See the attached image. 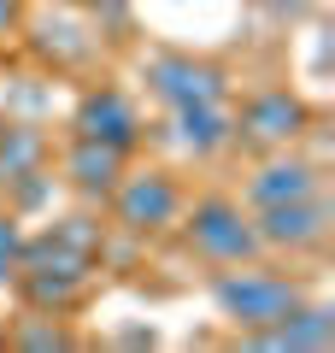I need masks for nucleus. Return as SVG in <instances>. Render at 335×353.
<instances>
[{
  "label": "nucleus",
  "mask_w": 335,
  "mask_h": 353,
  "mask_svg": "<svg viewBox=\"0 0 335 353\" xmlns=\"http://www.w3.org/2000/svg\"><path fill=\"white\" fill-rule=\"evenodd\" d=\"M94 259H100L94 236H88V230H77V218H71V224H59L48 241H36V248L18 253L24 294L41 306V312H48V306L59 312V306H71L77 294L88 289V277H94Z\"/></svg>",
  "instance_id": "1"
},
{
  "label": "nucleus",
  "mask_w": 335,
  "mask_h": 353,
  "mask_svg": "<svg viewBox=\"0 0 335 353\" xmlns=\"http://www.w3.org/2000/svg\"><path fill=\"white\" fill-rule=\"evenodd\" d=\"M212 294H218L223 318L236 330H271L283 324L288 312H300L306 306V294H300L294 277H283V271H259V265H247V271H223L218 283H212Z\"/></svg>",
  "instance_id": "2"
},
{
  "label": "nucleus",
  "mask_w": 335,
  "mask_h": 353,
  "mask_svg": "<svg viewBox=\"0 0 335 353\" xmlns=\"http://www.w3.org/2000/svg\"><path fill=\"white\" fill-rule=\"evenodd\" d=\"M188 241L194 253H206L212 265H247L259 253V236H253V218H241L236 201H200L188 212Z\"/></svg>",
  "instance_id": "3"
},
{
  "label": "nucleus",
  "mask_w": 335,
  "mask_h": 353,
  "mask_svg": "<svg viewBox=\"0 0 335 353\" xmlns=\"http://www.w3.org/2000/svg\"><path fill=\"white\" fill-rule=\"evenodd\" d=\"M112 206H118V224L148 236V230H165L183 206L176 183L165 171H136V176H118V189H112Z\"/></svg>",
  "instance_id": "4"
},
{
  "label": "nucleus",
  "mask_w": 335,
  "mask_h": 353,
  "mask_svg": "<svg viewBox=\"0 0 335 353\" xmlns=\"http://www.w3.org/2000/svg\"><path fill=\"white\" fill-rule=\"evenodd\" d=\"M300 130H306V106H300L288 88H265V94H253V101L241 106V118H236V136L253 141V148H288Z\"/></svg>",
  "instance_id": "5"
},
{
  "label": "nucleus",
  "mask_w": 335,
  "mask_h": 353,
  "mask_svg": "<svg viewBox=\"0 0 335 353\" xmlns=\"http://www.w3.org/2000/svg\"><path fill=\"white\" fill-rule=\"evenodd\" d=\"M148 83H153V94H159L171 112L176 106H200V101H223V94H230V77H223L218 65H206V59H153Z\"/></svg>",
  "instance_id": "6"
},
{
  "label": "nucleus",
  "mask_w": 335,
  "mask_h": 353,
  "mask_svg": "<svg viewBox=\"0 0 335 353\" xmlns=\"http://www.w3.org/2000/svg\"><path fill=\"white\" fill-rule=\"evenodd\" d=\"M323 201L318 194H300V201H283V206H259V218H253V236H259V248H318L323 241Z\"/></svg>",
  "instance_id": "7"
},
{
  "label": "nucleus",
  "mask_w": 335,
  "mask_h": 353,
  "mask_svg": "<svg viewBox=\"0 0 335 353\" xmlns=\"http://www.w3.org/2000/svg\"><path fill=\"white\" fill-rule=\"evenodd\" d=\"M77 136L130 153V148H136V136H141V118H136V106H130L118 88H88L83 101H77Z\"/></svg>",
  "instance_id": "8"
},
{
  "label": "nucleus",
  "mask_w": 335,
  "mask_h": 353,
  "mask_svg": "<svg viewBox=\"0 0 335 353\" xmlns=\"http://www.w3.org/2000/svg\"><path fill=\"white\" fill-rule=\"evenodd\" d=\"M247 341H253V347H288V353L329 347V341H335V312H329V306H300V312H288L283 324L253 330Z\"/></svg>",
  "instance_id": "9"
},
{
  "label": "nucleus",
  "mask_w": 335,
  "mask_h": 353,
  "mask_svg": "<svg viewBox=\"0 0 335 353\" xmlns=\"http://www.w3.org/2000/svg\"><path fill=\"white\" fill-rule=\"evenodd\" d=\"M300 194H318V171L306 159H271L247 183V206H283V201H300Z\"/></svg>",
  "instance_id": "10"
},
{
  "label": "nucleus",
  "mask_w": 335,
  "mask_h": 353,
  "mask_svg": "<svg viewBox=\"0 0 335 353\" xmlns=\"http://www.w3.org/2000/svg\"><path fill=\"white\" fill-rule=\"evenodd\" d=\"M65 176H71V189H83V194H112L118 189V176H124V153L118 148H106V141H83L77 136V148H71V159H65Z\"/></svg>",
  "instance_id": "11"
},
{
  "label": "nucleus",
  "mask_w": 335,
  "mask_h": 353,
  "mask_svg": "<svg viewBox=\"0 0 335 353\" xmlns=\"http://www.w3.org/2000/svg\"><path fill=\"white\" fill-rule=\"evenodd\" d=\"M236 136V124H230V112H223V101H200V106H176V141L194 153H212L223 148V141Z\"/></svg>",
  "instance_id": "12"
},
{
  "label": "nucleus",
  "mask_w": 335,
  "mask_h": 353,
  "mask_svg": "<svg viewBox=\"0 0 335 353\" xmlns=\"http://www.w3.org/2000/svg\"><path fill=\"white\" fill-rule=\"evenodd\" d=\"M18 253H24V241H18V224H12V218H0V283L18 271Z\"/></svg>",
  "instance_id": "13"
},
{
  "label": "nucleus",
  "mask_w": 335,
  "mask_h": 353,
  "mask_svg": "<svg viewBox=\"0 0 335 353\" xmlns=\"http://www.w3.org/2000/svg\"><path fill=\"white\" fill-rule=\"evenodd\" d=\"M18 347H71V336H65V330L59 324H53V330H18Z\"/></svg>",
  "instance_id": "14"
},
{
  "label": "nucleus",
  "mask_w": 335,
  "mask_h": 353,
  "mask_svg": "<svg viewBox=\"0 0 335 353\" xmlns=\"http://www.w3.org/2000/svg\"><path fill=\"white\" fill-rule=\"evenodd\" d=\"M12 24H18V0H0V36H6Z\"/></svg>",
  "instance_id": "15"
},
{
  "label": "nucleus",
  "mask_w": 335,
  "mask_h": 353,
  "mask_svg": "<svg viewBox=\"0 0 335 353\" xmlns=\"http://www.w3.org/2000/svg\"><path fill=\"white\" fill-rule=\"evenodd\" d=\"M265 6H276V12H283V6H288V12H300V6H306V0H265Z\"/></svg>",
  "instance_id": "16"
},
{
  "label": "nucleus",
  "mask_w": 335,
  "mask_h": 353,
  "mask_svg": "<svg viewBox=\"0 0 335 353\" xmlns=\"http://www.w3.org/2000/svg\"><path fill=\"white\" fill-rule=\"evenodd\" d=\"M0 347H6V330H0Z\"/></svg>",
  "instance_id": "17"
},
{
  "label": "nucleus",
  "mask_w": 335,
  "mask_h": 353,
  "mask_svg": "<svg viewBox=\"0 0 335 353\" xmlns=\"http://www.w3.org/2000/svg\"><path fill=\"white\" fill-rule=\"evenodd\" d=\"M0 130H6V118H0Z\"/></svg>",
  "instance_id": "18"
}]
</instances>
